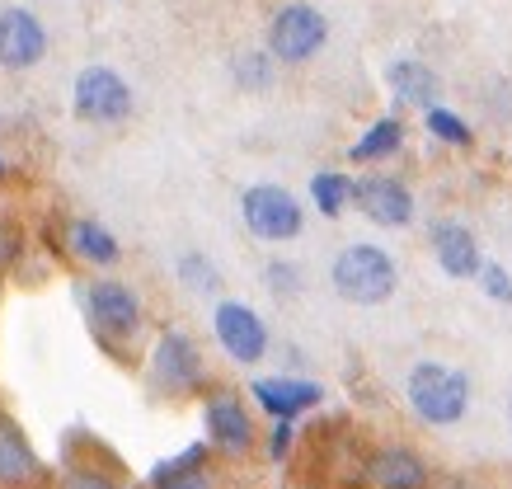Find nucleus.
<instances>
[{"label": "nucleus", "mask_w": 512, "mask_h": 489, "mask_svg": "<svg viewBox=\"0 0 512 489\" xmlns=\"http://www.w3.org/2000/svg\"><path fill=\"white\" fill-rule=\"evenodd\" d=\"M329 283L348 306H381V301L395 297L400 287V269L381 245H348L339 250L334 269H329Z\"/></svg>", "instance_id": "nucleus-1"}, {"label": "nucleus", "mask_w": 512, "mask_h": 489, "mask_svg": "<svg viewBox=\"0 0 512 489\" xmlns=\"http://www.w3.org/2000/svg\"><path fill=\"white\" fill-rule=\"evenodd\" d=\"M409 410L419 414L423 424L433 428H447V424H461L470 410V381L466 372H456L447 363H419L409 372Z\"/></svg>", "instance_id": "nucleus-2"}, {"label": "nucleus", "mask_w": 512, "mask_h": 489, "mask_svg": "<svg viewBox=\"0 0 512 489\" xmlns=\"http://www.w3.org/2000/svg\"><path fill=\"white\" fill-rule=\"evenodd\" d=\"M329 38V19L315 5H282L273 24H268V52L273 62H311L315 52L325 48Z\"/></svg>", "instance_id": "nucleus-3"}, {"label": "nucleus", "mask_w": 512, "mask_h": 489, "mask_svg": "<svg viewBox=\"0 0 512 489\" xmlns=\"http://www.w3.org/2000/svg\"><path fill=\"white\" fill-rule=\"evenodd\" d=\"M240 217H245V226L254 231L259 240H296L301 236V226H306V212H301V203H296L287 189H278V184H254V189H245V198H240Z\"/></svg>", "instance_id": "nucleus-4"}, {"label": "nucleus", "mask_w": 512, "mask_h": 489, "mask_svg": "<svg viewBox=\"0 0 512 489\" xmlns=\"http://www.w3.org/2000/svg\"><path fill=\"white\" fill-rule=\"evenodd\" d=\"M132 113V90L109 66H85L76 76V118L85 123H123Z\"/></svg>", "instance_id": "nucleus-5"}, {"label": "nucleus", "mask_w": 512, "mask_h": 489, "mask_svg": "<svg viewBox=\"0 0 512 489\" xmlns=\"http://www.w3.org/2000/svg\"><path fill=\"white\" fill-rule=\"evenodd\" d=\"M212 330H217L221 348L231 353L235 363H264L268 353V325L259 320V311L254 306H245V301H221L217 311H212Z\"/></svg>", "instance_id": "nucleus-6"}, {"label": "nucleus", "mask_w": 512, "mask_h": 489, "mask_svg": "<svg viewBox=\"0 0 512 489\" xmlns=\"http://www.w3.org/2000/svg\"><path fill=\"white\" fill-rule=\"evenodd\" d=\"M353 203L362 207V217L386 226V231H400L414 221V193L404 189L400 179H386V174H367L353 184Z\"/></svg>", "instance_id": "nucleus-7"}, {"label": "nucleus", "mask_w": 512, "mask_h": 489, "mask_svg": "<svg viewBox=\"0 0 512 489\" xmlns=\"http://www.w3.org/2000/svg\"><path fill=\"white\" fill-rule=\"evenodd\" d=\"M47 52V29L33 10H0V66L5 71H29L43 62Z\"/></svg>", "instance_id": "nucleus-8"}, {"label": "nucleus", "mask_w": 512, "mask_h": 489, "mask_svg": "<svg viewBox=\"0 0 512 489\" xmlns=\"http://www.w3.org/2000/svg\"><path fill=\"white\" fill-rule=\"evenodd\" d=\"M433 254H437V269L447 273V278H475L484 269L480 240H475V231H470L466 221H437Z\"/></svg>", "instance_id": "nucleus-9"}, {"label": "nucleus", "mask_w": 512, "mask_h": 489, "mask_svg": "<svg viewBox=\"0 0 512 489\" xmlns=\"http://www.w3.org/2000/svg\"><path fill=\"white\" fill-rule=\"evenodd\" d=\"M90 316L104 334H137L141 330V301L127 283L104 278V283L90 287Z\"/></svg>", "instance_id": "nucleus-10"}, {"label": "nucleus", "mask_w": 512, "mask_h": 489, "mask_svg": "<svg viewBox=\"0 0 512 489\" xmlns=\"http://www.w3.org/2000/svg\"><path fill=\"white\" fill-rule=\"evenodd\" d=\"M156 381L165 386V391H193L202 381V353L198 344L188 339V334L170 330L160 334L156 344Z\"/></svg>", "instance_id": "nucleus-11"}, {"label": "nucleus", "mask_w": 512, "mask_h": 489, "mask_svg": "<svg viewBox=\"0 0 512 489\" xmlns=\"http://www.w3.org/2000/svg\"><path fill=\"white\" fill-rule=\"evenodd\" d=\"M207 438H212V447L231 452V457L249 452L254 424H249L245 405H240L235 395H212V400H207Z\"/></svg>", "instance_id": "nucleus-12"}, {"label": "nucleus", "mask_w": 512, "mask_h": 489, "mask_svg": "<svg viewBox=\"0 0 512 489\" xmlns=\"http://www.w3.org/2000/svg\"><path fill=\"white\" fill-rule=\"evenodd\" d=\"M249 395L264 405L268 414H278V419H296L301 410H311V405H320V386L315 381H292V377H264L249 386Z\"/></svg>", "instance_id": "nucleus-13"}, {"label": "nucleus", "mask_w": 512, "mask_h": 489, "mask_svg": "<svg viewBox=\"0 0 512 489\" xmlns=\"http://www.w3.org/2000/svg\"><path fill=\"white\" fill-rule=\"evenodd\" d=\"M386 85H390V95L400 99V104H414V109H433L437 95H442L437 71L433 66H423V62H414V57L390 62L386 66Z\"/></svg>", "instance_id": "nucleus-14"}, {"label": "nucleus", "mask_w": 512, "mask_h": 489, "mask_svg": "<svg viewBox=\"0 0 512 489\" xmlns=\"http://www.w3.org/2000/svg\"><path fill=\"white\" fill-rule=\"evenodd\" d=\"M372 480L381 489H428V466L409 447H381L372 457Z\"/></svg>", "instance_id": "nucleus-15"}, {"label": "nucleus", "mask_w": 512, "mask_h": 489, "mask_svg": "<svg viewBox=\"0 0 512 489\" xmlns=\"http://www.w3.org/2000/svg\"><path fill=\"white\" fill-rule=\"evenodd\" d=\"M38 475V457H33L29 438L19 433V424L0 419V485L15 489V485H29Z\"/></svg>", "instance_id": "nucleus-16"}, {"label": "nucleus", "mask_w": 512, "mask_h": 489, "mask_svg": "<svg viewBox=\"0 0 512 489\" xmlns=\"http://www.w3.org/2000/svg\"><path fill=\"white\" fill-rule=\"evenodd\" d=\"M66 240H71V250L85 259V264H118V254H123V245H118V236H113L109 226H99V221L80 217L71 221V231H66Z\"/></svg>", "instance_id": "nucleus-17"}, {"label": "nucleus", "mask_w": 512, "mask_h": 489, "mask_svg": "<svg viewBox=\"0 0 512 489\" xmlns=\"http://www.w3.org/2000/svg\"><path fill=\"white\" fill-rule=\"evenodd\" d=\"M151 485L156 489H207V475H202V447H188L184 457L156 466Z\"/></svg>", "instance_id": "nucleus-18"}, {"label": "nucleus", "mask_w": 512, "mask_h": 489, "mask_svg": "<svg viewBox=\"0 0 512 489\" xmlns=\"http://www.w3.org/2000/svg\"><path fill=\"white\" fill-rule=\"evenodd\" d=\"M404 142V123L400 118H381V123H372L367 132H362V142L353 146V160L362 165V160H386L395 156Z\"/></svg>", "instance_id": "nucleus-19"}, {"label": "nucleus", "mask_w": 512, "mask_h": 489, "mask_svg": "<svg viewBox=\"0 0 512 489\" xmlns=\"http://www.w3.org/2000/svg\"><path fill=\"white\" fill-rule=\"evenodd\" d=\"M235 85L240 90H249V95H264V90H273V52H240L235 57Z\"/></svg>", "instance_id": "nucleus-20"}, {"label": "nucleus", "mask_w": 512, "mask_h": 489, "mask_svg": "<svg viewBox=\"0 0 512 489\" xmlns=\"http://www.w3.org/2000/svg\"><path fill=\"white\" fill-rule=\"evenodd\" d=\"M311 198H315V207H320L325 217H339L343 207H348V198H353V179H343V174H334V170L315 174Z\"/></svg>", "instance_id": "nucleus-21"}, {"label": "nucleus", "mask_w": 512, "mask_h": 489, "mask_svg": "<svg viewBox=\"0 0 512 489\" xmlns=\"http://www.w3.org/2000/svg\"><path fill=\"white\" fill-rule=\"evenodd\" d=\"M179 278H184V287H193V292H217L221 287L217 264H212L207 254H198V250L179 254Z\"/></svg>", "instance_id": "nucleus-22"}, {"label": "nucleus", "mask_w": 512, "mask_h": 489, "mask_svg": "<svg viewBox=\"0 0 512 489\" xmlns=\"http://www.w3.org/2000/svg\"><path fill=\"white\" fill-rule=\"evenodd\" d=\"M428 132H433L437 142H447V146H470L475 142V132L466 127V118H456V113L442 109V104L428 109Z\"/></svg>", "instance_id": "nucleus-23"}, {"label": "nucleus", "mask_w": 512, "mask_h": 489, "mask_svg": "<svg viewBox=\"0 0 512 489\" xmlns=\"http://www.w3.org/2000/svg\"><path fill=\"white\" fill-rule=\"evenodd\" d=\"M264 278H268V287H273L278 297H296V292H301V269L287 264V259H273V264L264 269Z\"/></svg>", "instance_id": "nucleus-24"}, {"label": "nucleus", "mask_w": 512, "mask_h": 489, "mask_svg": "<svg viewBox=\"0 0 512 489\" xmlns=\"http://www.w3.org/2000/svg\"><path fill=\"white\" fill-rule=\"evenodd\" d=\"M475 278H480L484 297H494V301H503V306H512V278H508V269H503V264H484Z\"/></svg>", "instance_id": "nucleus-25"}, {"label": "nucleus", "mask_w": 512, "mask_h": 489, "mask_svg": "<svg viewBox=\"0 0 512 489\" xmlns=\"http://www.w3.org/2000/svg\"><path fill=\"white\" fill-rule=\"evenodd\" d=\"M62 489H118L113 480H104V475H94V471H71L62 480Z\"/></svg>", "instance_id": "nucleus-26"}, {"label": "nucleus", "mask_w": 512, "mask_h": 489, "mask_svg": "<svg viewBox=\"0 0 512 489\" xmlns=\"http://www.w3.org/2000/svg\"><path fill=\"white\" fill-rule=\"evenodd\" d=\"M287 447H292V419H278V428H273V447H268L273 461L287 457Z\"/></svg>", "instance_id": "nucleus-27"}, {"label": "nucleus", "mask_w": 512, "mask_h": 489, "mask_svg": "<svg viewBox=\"0 0 512 489\" xmlns=\"http://www.w3.org/2000/svg\"><path fill=\"white\" fill-rule=\"evenodd\" d=\"M10 259H15V231H10V226L0 221V269H5Z\"/></svg>", "instance_id": "nucleus-28"}, {"label": "nucleus", "mask_w": 512, "mask_h": 489, "mask_svg": "<svg viewBox=\"0 0 512 489\" xmlns=\"http://www.w3.org/2000/svg\"><path fill=\"white\" fill-rule=\"evenodd\" d=\"M508 419H512V400H508Z\"/></svg>", "instance_id": "nucleus-29"}, {"label": "nucleus", "mask_w": 512, "mask_h": 489, "mask_svg": "<svg viewBox=\"0 0 512 489\" xmlns=\"http://www.w3.org/2000/svg\"><path fill=\"white\" fill-rule=\"evenodd\" d=\"M0 174H5V160H0Z\"/></svg>", "instance_id": "nucleus-30"}]
</instances>
